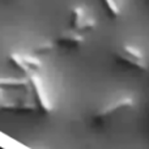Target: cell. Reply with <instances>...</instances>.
<instances>
[{"mask_svg":"<svg viewBox=\"0 0 149 149\" xmlns=\"http://www.w3.org/2000/svg\"><path fill=\"white\" fill-rule=\"evenodd\" d=\"M54 50V42L51 41H45L42 43H39L38 46L34 49L36 54H47V52L52 51Z\"/></svg>","mask_w":149,"mask_h":149,"instance_id":"52a82bcc","label":"cell"},{"mask_svg":"<svg viewBox=\"0 0 149 149\" xmlns=\"http://www.w3.org/2000/svg\"><path fill=\"white\" fill-rule=\"evenodd\" d=\"M118 59L120 62L126 63L128 65H132V67L137 68V70H147V63H145L144 58H139V56H132V55L127 54V52L119 50L118 52Z\"/></svg>","mask_w":149,"mask_h":149,"instance_id":"3957f363","label":"cell"},{"mask_svg":"<svg viewBox=\"0 0 149 149\" xmlns=\"http://www.w3.org/2000/svg\"><path fill=\"white\" fill-rule=\"evenodd\" d=\"M102 3L105 4L106 9H107L109 15L111 17H114V18L118 17L119 13H120V9H119V5L116 3V0H102Z\"/></svg>","mask_w":149,"mask_h":149,"instance_id":"8992f818","label":"cell"},{"mask_svg":"<svg viewBox=\"0 0 149 149\" xmlns=\"http://www.w3.org/2000/svg\"><path fill=\"white\" fill-rule=\"evenodd\" d=\"M85 12H84V9L82 8H80V7H74L72 10H71V21H70V24H71V29H76L77 26L80 25V22H81L82 20L85 18Z\"/></svg>","mask_w":149,"mask_h":149,"instance_id":"277c9868","label":"cell"},{"mask_svg":"<svg viewBox=\"0 0 149 149\" xmlns=\"http://www.w3.org/2000/svg\"><path fill=\"white\" fill-rule=\"evenodd\" d=\"M29 79H30V82H31V85H33L34 90H36L37 95H38V98H39V102L43 106V109L45 110H51V105H50V102H49V98H47V94L43 88V82L39 79V76L36 72H31V73H29Z\"/></svg>","mask_w":149,"mask_h":149,"instance_id":"7a4b0ae2","label":"cell"},{"mask_svg":"<svg viewBox=\"0 0 149 149\" xmlns=\"http://www.w3.org/2000/svg\"><path fill=\"white\" fill-rule=\"evenodd\" d=\"M95 28V20L93 17H89V16H85V18L80 22V25L77 26L74 30L76 31H89V30H92V29H94Z\"/></svg>","mask_w":149,"mask_h":149,"instance_id":"5b68a950","label":"cell"},{"mask_svg":"<svg viewBox=\"0 0 149 149\" xmlns=\"http://www.w3.org/2000/svg\"><path fill=\"white\" fill-rule=\"evenodd\" d=\"M58 43L65 47H79L85 42V38L80 31H76L73 29L64 30L58 36Z\"/></svg>","mask_w":149,"mask_h":149,"instance_id":"6da1fadb","label":"cell"}]
</instances>
